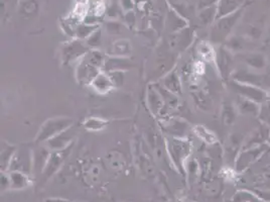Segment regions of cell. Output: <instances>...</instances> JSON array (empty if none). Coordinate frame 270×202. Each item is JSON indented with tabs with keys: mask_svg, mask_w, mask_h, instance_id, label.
I'll return each instance as SVG.
<instances>
[{
	"mask_svg": "<svg viewBox=\"0 0 270 202\" xmlns=\"http://www.w3.org/2000/svg\"><path fill=\"white\" fill-rule=\"evenodd\" d=\"M198 19L200 23L204 26L213 24L217 20V7L214 6L202 10L198 15Z\"/></svg>",
	"mask_w": 270,
	"mask_h": 202,
	"instance_id": "4dcf8cb0",
	"label": "cell"
},
{
	"mask_svg": "<svg viewBox=\"0 0 270 202\" xmlns=\"http://www.w3.org/2000/svg\"><path fill=\"white\" fill-rule=\"evenodd\" d=\"M72 125H73V119L70 117L50 118L42 124L36 137V143H46L47 141L51 140L60 132L66 130Z\"/></svg>",
	"mask_w": 270,
	"mask_h": 202,
	"instance_id": "7a4b0ae2",
	"label": "cell"
},
{
	"mask_svg": "<svg viewBox=\"0 0 270 202\" xmlns=\"http://www.w3.org/2000/svg\"><path fill=\"white\" fill-rule=\"evenodd\" d=\"M187 23L182 19V16L178 15L175 11H170L166 18V29L171 33H176L181 30L187 28Z\"/></svg>",
	"mask_w": 270,
	"mask_h": 202,
	"instance_id": "484cf974",
	"label": "cell"
},
{
	"mask_svg": "<svg viewBox=\"0 0 270 202\" xmlns=\"http://www.w3.org/2000/svg\"><path fill=\"white\" fill-rule=\"evenodd\" d=\"M160 85L175 95H182V83L181 77L176 70L170 71L162 79Z\"/></svg>",
	"mask_w": 270,
	"mask_h": 202,
	"instance_id": "ac0fdd59",
	"label": "cell"
},
{
	"mask_svg": "<svg viewBox=\"0 0 270 202\" xmlns=\"http://www.w3.org/2000/svg\"><path fill=\"white\" fill-rule=\"evenodd\" d=\"M101 72V70L90 63H88L84 57L80 60L79 65L76 70V77L78 81L82 84L90 85L92 81L98 76V74Z\"/></svg>",
	"mask_w": 270,
	"mask_h": 202,
	"instance_id": "8fae6325",
	"label": "cell"
},
{
	"mask_svg": "<svg viewBox=\"0 0 270 202\" xmlns=\"http://www.w3.org/2000/svg\"><path fill=\"white\" fill-rule=\"evenodd\" d=\"M98 29L97 26H91V25H79L75 29V36L78 40L86 41L96 30Z\"/></svg>",
	"mask_w": 270,
	"mask_h": 202,
	"instance_id": "d6a6232c",
	"label": "cell"
},
{
	"mask_svg": "<svg viewBox=\"0 0 270 202\" xmlns=\"http://www.w3.org/2000/svg\"><path fill=\"white\" fill-rule=\"evenodd\" d=\"M147 103L150 111L154 115H159L162 112L163 108L166 106L162 96L155 87L149 88L147 93Z\"/></svg>",
	"mask_w": 270,
	"mask_h": 202,
	"instance_id": "ffe728a7",
	"label": "cell"
},
{
	"mask_svg": "<svg viewBox=\"0 0 270 202\" xmlns=\"http://www.w3.org/2000/svg\"><path fill=\"white\" fill-rule=\"evenodd\" d=\"M17 150L18 149L15 146L4 143L3 151H2V161L7 165H11V162H12Z\"/></svg>",
	"mask_w": 270,
	"mask_h": 202,
	"instance_id": "d590c367",
	"label": "cell"
},
{
	"mask_svg": "<svg viewBox=\"0 0 270 202\" xmlns=\"http://www.w3.org/2000/svg\"><path fill=\"white\" fill-rule=\"evenodd\" d=\"M242 12H243V9L233 15L218 19L214 23L212 30H211V35H210L212 44L218 45V44L225 43L227 41L234 27L237 25L238 21L240 20L242 16Z\"/></svg>",
	"mask_w": 270,
	"mask_h": 202,
	"instance_id": "6da1fadb",
	"label": "cell"
},
{
	"mask_svg": "<svg viewBox=\"0 0 270 202\" xmlns=\"http://www.w3.org/2000/svg\"><path fill=\"white\" fill-rule=\"evenodd\" d=\"M237 107L230 101H225L221 109V119L225 126H231L237 118Z\"/></svg>",
	"mask_w": 270,
	"mask_h": 202,
	"instance_id": "d4e9b609",
	"label": "cell"
},
{
	"mask_svg": "<svg viewBox=\"0 0 270 202\" xmlns=\"http://www.w3.org/2000/svg\"><path fill=\"white\" fill-rule=\"evenodd\" d=\"M269 137V126L263 124L261 127L257 128L254 132H252L249 138L245 141V145H243V149H248L252 147L259 146L263 141L267 140Z\"/></svg>",
	"mask_w": 270,
	"mask_h": 202,
	"instance_id": "7402d4cb",
	"label": "cell"
},
{
	"mask_svg": "<svg viewBox=\"0 0 270 202\" xmlns=\"http://www.w3.org/2000/svg\"><path fill=\"white\" fill-rule=\"evenodd\" d=\"M115 86H120L124 81V71H113L108 73Z\"/></svg>",
	"mask_w": 270,
	"mask_h": 202,
	"instance_id": "f35d334b",
	"label": "cell"
},
{
	"mask_svg": "<svg viewBox=\"0 0 270 202\" xmlns=\"http://www.w3.org/2000/svg\"><path fill=\"white\" fill-rule=\"evenodd\" d=\"M233 53L227 50L224 46L219 48L218 52L216 53V64L219 69V72L223 78H227L229 75H232V68L234 64Z\"/></svg>",
	"mask_w": 270,
	"mask_h": 202,
	"instance_id": "ba28073f",
	"label": "cell"
},
{
	"mask_svg": "<svg viewBox=\"0 0 270 202\" xmlns=\"http://www.w3.org/2000/svg\"><path fill=\"white\" fill-rule=\"evenodd\" d=\"M269 31H270V24H269Z\"/></svg>",
	"mask_w": 270,
	"mask_h": 202,
	"instance_id": "7bdbcfd3",
	"label": "cell"
},
{
	"mask_svg": "<svg viewBox=\"0 0 270 202\" xmlns=\"http://www.w3.org/2000/svg\"><path fill=\"white\" fill-rule=\"evenodd\" d=\"M83 125L89 131H100L107 125V121L98 117H89L84 121Z\"/></svg>",
	"mask_w": 270,
	"mask_h": 202,
	"instance_id": "836d02e7",
	"label": "cell"
},
{
	"mask_svg": "<svg viewBox=\"0 0 270 202\" xmlns=\"http://www.w3.org/2000/svg\"><path fill=\"white\" fill-rule=\"evenodd\" d=\"M101 30H96L86 41V45L91 48L92 50H98V48L101 46L102 43V37H101Z\"/></svg>",
	"mask_w": 270,
	"mask_h": 202,
	"instance_id": "8d00e7d4",
	"label": "cell"
},
{
	"mask_svg": "<svg viewBox=\"0 0 270 202\" xmlns=\"http://www.w3.org/2000/svg\"><path fill=\"white\" fill-rule=\"evenodd\" d=\"M89 49L90 48L83 44V41L81 40H75L67 43L61 50L62 61L65 64H69L77 60H81L90 51Z\"/></svg>",
	"mask_w": 270,
	"mask_h": 202,
	"instance_id": "277c9868",
	"label": "cell"
},
{
	"mask_svg": "<svg viewBox=\"0 0 270 202\" xmlns=\"http://www.w3.org/2000/svg\"><path fill=\"white\" fill-rule=\"evenodd\" d=\"M219 0H200L198 3V9L200 11L210 8V7H214V4H218Z\"/></svg>",
	"mask_w": 270,
	"mask_h": 202,
	"instance_id": "60d3db41",
	"label": "cell"
},
{
	"mask_svg": "<svg viewBox=\"0 0 270 202\" xmlns=\"http://www.w3.org/2000/svg\"><path fill=\"white\" fill-rule=\"evenodd\" d=\"M131 52V43L126 39H120L115 41L109 49V54L113 57H128Z\"/></svg>",
	"mask_w": 270,
	"mask_h": 202,
	"instance_id": "603a6c76",
	"label": "cell"
},
{
	"mask_svg": "<svg viewBox=\"0 0 270 202\" xmlns=\"http://www.w3.org/2000/svg\"><path fill=\"white\" fill-rule=\"evenodd\" d=\"M224 47L231 53L242 54L246 52H252L255 49L252 41L244 36H230L224 43Z\"/></svg>",
	"mask_w": 270,
	"mask_h": 202,
	"instance_id": "30bf717a",
	"label": "cell"
},
{
	"mask_svg": "<svg viewBox=\"0 0 270 202\" xmlns=\"http://www.w3.org/2000/svg\"><path fill=\"white\" fill-rule=\"evenodd\" d=\"M170 6L182 17L190 18L194 14L193 0H168Z\"/></svg>",
	"mask_w": 270,
	"mask_h": 202,
	"instance_id": "4316f807",
	"label": "cell"
},
{
	"mask_svg": "<svg viewBox=\"0 0 270 202\" xmlns=\"http://www.w3.org/2000/svg\"><path fill=\"white\" fill-rule=\"evenodd\" d=\"M237 57L247 66L248 69L253 71H262L267 67L266 57L258 52H246L237 54Z\"/></svg>",
	"mask_w": 270,
	"mask_h": 202,
	"instance_id": "7c38bea8",
	"label": "cell"
},
{
	"mask_svg": "<svg viewBox=\"0 0 270 202\" xmlns=\"http://www.w3.org/2000/svg\"><path fill=\"white\" fill-rule=\"evenodd\" d=\"M193 41H194L193 32L190 30V28L187 27L184 30H181L170 35L168 39V46L172 51L179 53L188 49L190 45L193 43Z\"/></svg>",
	"mask_w": 270,
	"mask_h": 202,
	"instance_id": "8992f818",
	"label": "cell"
},
{
	"mask_svg": "<svg viewBox=\"0 0 270 202\" xmlns=\"http://www.w3.org/2000/svg\"><path fill=\"white\" fill-rule=\"evenodd\" d=\"M195 132L196 134L205 143L209 144V145H213L217 142V137L215 136L214 132H212L211 130H209L207 127H205L204 125H197L195 127Z\"/></svg>",
	"mask_w": 270,
	"mask_h": 202,
	"instance_id": "1f68e13d",
	"label": "cell"
},
{
	"mask_svg": "<svg viewBox=\"0 0 270 202\" xmlns=\"http://www.w3.org/2000/svg\"><path fill=\"white\" fill-rule=\"evenodd\" d=\"M75 134H76V131L72 125L71 127L60 132L59 134L55 136L51 140L47 141L45 143V146L48 147L52 152L65 150V149L69 148L70 146H72Z\"/></svg>",
	"mask_w": 270,
	"mask_h": 202,
	"instance_id": "52a82bcc",
	"label": "cell"
},
{
	"mask_svg": "<svg viewBox=\"0 0 270 202\" xmlns=\"http://www.w3.org/2000/svg\"><path fill=\"white\" fill-rule=\"evenodd\" d=\"M104 162L110 169L120 170L125 166V157L121 152L111 150L105 154Z\"/></svg>",
	"mask_w": 270,
	"mask_h": 202,
	"instance_id": "cb8c5ba5",
	"label": "cell"
},
{
	"mask_svg": "<svg viewBox=\"0 0 270 202\" xmlns=\"http://www.w3.org/2000/svg\"><path fill=\"white\" fill-rule=\"evenodd\" d=\"M265 150H266V146H263V145H259V146L248 148V149H243V151L237 157L238 167H241V168L247 167L250 163L254 162L257 158H259L265 152Z\"/></svg>",
	"mask_w": 270,
	"mask_h": 202,
	"instance_id": "4fadbf2b",
	"label": "cell"
},
{
	"mask_svg": "<svg viewBox=\"0 0 270 202\" xmlns=\"http://www.w3.org/2000/svg\"><path fill=\"white\" fill-rule=\"evenodd\" d=\"M107 31L112 35H119L122 33L123 27L117 22H109L106 24Z\"/></svg>",
	"mask_w": 270,
	"mask_h": 202,
	"instance_id": "ab89813d",
	"label": "cell"
},
{
	"mask_svg": "<svg viewBox=\"0 0 270 202\" xmlns=\"http://www.w3.org/2000/svg\"><path fill=\"white\" fill-rule=\"evenodd\" d=\"M90 85L97 93L100 94H107L115 88L113 81L111 80L109 74L106 72H100Z\"/></svg>",
	"mask_w": 270,
	"mask_h": 202,
	"instance_id": "e0dca14e",
	"label": "cell"
},
{
	"mask_svg": "<svg viewBox=\"0 0 270 202\" xmlns=\"http://www.w3.org/2000/svg\"><path fill=\"white\" fill-rule=\"evenodd\" d=\"M229 85H230L231 90L236 92L237 95L245 97L252 101H255L259 104H262L264 101L267 100V97H268L267 93L260 87L240 83L234 80H232Z\"/></svg>",
	"mask_w": 270,
	"mask_h": 202,
	"instance_id": "3957f363",
	"label": "cell"
},
{
	"mask_svg": "<svg viewBox=\"0 0 270 202\" xmlns=\"http://www.w3.org/2000/svg\"><path fill=\"white\" fill-rule=\"evenodd\" d=\"M166 148L169 157L176 163H182L190 155L191 147L188 141L182 138H171L166 140Z\"/></svg>",
	"mask_w": 270,
	"mask_h": 202,
	"instance_id": "5b68a950",
	"label": "cell"
},
{
	"mask_svg": "<svg viewBox=\"0 0 270 202\" xmlns=\"http://www.w3.org/2000/svg\"><path fill=\"white\" fill-rule=\"evenodd\" d=\"M258 116L264 124L270 127V100L267 99L260 105V112Z\"/></svg>",
	"mask_w": 270,
	"mask_h": 202,
	"instance_id": "74e56055",
	"label": "cell"
},
{
	"mask_svg": "<svg viewBox=\"0 0 270 202\" xmlns=\"http://www.w3.org/2000/svg\"><path fill=\"white\" fill-rule=\"evenodd\" d=\"M125 21L127 24H129V26H131V24L133 25L134 22H135V16L133 14V12H128L126 15H125Z\"/></svg>",
	"mask_w": 270,
	"mask_h": 202,
	"instance_id": "b9f144b4",
	"label": "cell"
},
{
	"mask_svg": "<svg viewBox=\"0 0 270 202\" xmlns=\"http://www.w3.org/2000/svg\"><path fill=\"white\" fill-rule=\"evenodd\" d=\"M84 59L90 63L91 65L99 68L100 70H103L105 61H106V57L105 55L99 51V50H90L85 56Z\"/></svg>",
	"mask_w": 270,
	"mask_h": 202,
	"instance_id": "f1b7e54d",
	"label": "cell"
},
{
	"mask_svg": "<svg viewBox=\"0 0 270 202\" xmlns=\"http://www.w3.org/2000/svg\"><path fill=\"white\" fill-rule=\"evenodd\" d=\"M194 95V100L195 103H197V105L202 109V110H210L212 107V100L210 99V97L201 91H195L193 93Z\"/></svg>",
	"mask_w": 270,
	"mask_h": 202,
	"instance_id": "e575fe53",
	"label": "cell"
},
{
	"mask_svg": "<svg viewBox=\"0 0 270 202\" xmlns=\"http://www.w3.org/2000/svg\"><path fill=\"white\" fill-rule=\"evenodd\" d=\"M231 76L234 81L244 83V84L254 85L257 87H260L265 84V77L260 74H257L255 71L250 70V69L234 70Z\"/></svg>",
	"mask_w": 270,
	"mask_h": 202,
	"instance_id": "9c48e42d",
	"label": "cell"
},
{
	"mask_svg": "<svg viewBox=\"0 0 270 202\" xmlns=\"http://www.w3.org/2000/svg\"><path fill=\"white\" fill-rule=\"evenodd\" d=\"M260 105L259 103L252 101L250 99H247L245 97L237 95V101H236V107L239 113L244 115H253L258 116L260 112Z\"/></svg>",
	"mask_w": 270,
	"mask_h": 202,
	"instance_id": "d6986e66",
	"label": "cell"
},
{
	"mask_svg": "<svg viewBox=\"0 0 270 202\" xmlns=\"http://www.w3.org/2000/svg\"><path fill=\"white\" fill-rule=\"evenodd\" d=\"M245 0H219L217 7V20L233 15L242 10ZM216 20V21H217Z\"/></svg>",
	"mask_w": 270,
	"mask_h": 202,
	"instance_id": "5bb4252c",
	"label": "cell"
},
{
	"mask_svg": "<svg viewBox=\"0 0 270 202\" xmlns=\"http://www.w3.org/2000/svg\"><path fill=\"white\" fill-rule=\"evenodd\" d=\"M188 123L182 119L171 118L163 122V129L173 138H182L188 128Z\"/></svg>",
	"mask_w": 270,
	"mask_h": 202,
	"instance_id": "44dd1931",
	"label": "cell"
},
{
	"mask_svg": "<svg viewBox=\"0 0 270 202\" xmlns=\"http://www.w3.org/2000/svg\"><path fill=\"white\" fill-rule=\"evenodd\" d=\"M132 62L127 57H113L106 58L103 70L106 73L113 71H126L131 69Z\"/></svg>",
	"mask_w": 270,
	"mask_h": 202,
	"instance_id": "2e32d148",
	"label": "cell"
},
{
	"mask_svg": "<svg viewBox=\"0 0 270 202\" xmlns=\"http://www.w3.org/2000/svg\"><path fill=\"white\" fill-rule=\"evenodd\" d=\"M197 53L201 57L202 61L211 62L216 58V52L214 51L213 46L207 42H202L197 46Z\"/></svg>",
	"mask_w": 270,
	"mask_h": 202,
	"instance_id": "f546056e",
	"label": "cell"
},
{
	"mask_svg": "<svg viewBox=\"0 0 270 202\" xmlns=\"http://www.w3.org/2000/svg\"><path fill=\"white\" fill-rule=\"evenodd\" d=\"M34 161V152L29 148H21L18 149L11 165L16 170H22L21 168H25L26 166L28 168H31L32 162Z\"/></svg>",
	"mask_w": 270,
	"mask_h": 202,
	"instance_id": "9a60e30c",
	"label": "cell"
},
{
	"mask_svg": "<svg viewBox=\"0 0 270 202\" xmlns=\"http://www.w3.org/2000/svg\"><path fill=\"white\" fill-rule=\"evenodd\" d=\"M39 11V5L37 0H24L20 6V15L27 20L34 18Z\"/></svg>",
	"mask_w": 270,
	"mask_h": 202,
	"instance_id": "83f0119b",
	"label": "cell"
}]
</instances>
